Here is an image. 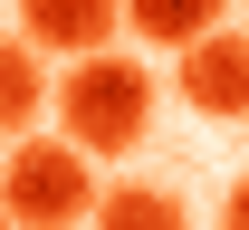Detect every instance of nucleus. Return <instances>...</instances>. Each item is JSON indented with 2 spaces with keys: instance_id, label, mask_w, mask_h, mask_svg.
Returning <instances> with one entry per match:
<instances>
[{
  "instance_id": "f257e3e1",
  "label": "nucleus",
  "mask_w": 249,
  "mask_h": 230,
  "mask_svg": "<svg viewBox=\"0 0 249 230\" xmlns=\"http://www.w3.org/2000/svg\"><path fill=\"white\" fill-rule=\"evenodd\" d=\"M67 125V144L87 154V163H115V154H134L144 144V125H154V77H144V58H87L58 77V106H48Z\"/></svg>"
},
{
  "instance_id": "f03ea898",
  "label": "nucleus",
  "mask_w": 249,
  "mask_h": 230,
  "mask_svg": "<svg viewBox=\"0 0 249 230\" xmlns=\"http://www.w3.org/2000/svg\"><path fill=\"white\" fill-rule=\"evenodd\" d=\"M96 163L67 144V134H29V144H10V163H0V211L10 230H77L96 221Z\"/></svg>"
},
{
  "instance_id": "7ed1b4c3",
  "label": "nucleus",
  "mask_w": 249,
  "mask_h": 230,
  "mask_svg": "<svg viewBox=\"0 0 249 230\" xmlns=\"http://www.w3.org/2000/svg\"><path fill=\"white\" fill-rule=\"evenodd\" d=\"M182 106L211 125H249V29H220L182 58Z\"/></svg>"
},
{
  "instance_id": "20e7f679",
  "label": "nucleus",
  "mask_w": 249,
  "mask_h": 230,
  "mask_svg": "<svg viewBox=\"0 0 249 230\" xmlns=\"http://www.w3.org/2000/svg\"><path fill=\"white\" fill-rule=\"evenodd\" d=\"M19 38H29L38 58L67 48V67H87V58H115L124 10H106V0H29V10H19Z\"/></svg>"
},
{
  "instance_id": "39448f33",
  "label": "nucleus",
  "mask_w": 249,
  "mask_h": 230,
  "mask_svg": "<svg viewBox=\"0 0 249 230\" xmlns=\"http://www.w3.org/2000/svg\"><path fill=\"white\" fill-rule=\"evenodd\" d=\"M58 106V87H48V67H38V48L19 29H0V134H19L29 144V125Z\"/></svg>"
},
{
  "instance_id": "423d86ee",
  "label": "nucleus",
  "mask_w": 249,
  "mask_h": 230,
  "mask_svg": "<svg viewBox=\"0 0 249 230\" xmlns=\"http://www.w3.org/2000/svg\"><path fill=\"white\" fill-rule=\"evenodd\" d=\"M124 29L144 38V48H173V58H192L201 38H220L230 19H220L211 0H144V10H124Z\"/></svg>"
},
{
  "instance_id": "0eeeda50",
  "label": "nucleus",
  "mask_w": 249,
  "mask_h": 230,
  "mask_svg": "<svg viewBox=\"0 0 249 230\" xmlns=\"http://www.w3.org/2000/svg\"><path fill=\"white\" fill-rule=\"evenodd\" d=\"M87 230H192V201L163 192V182H115V192L96 201Z\"/></svg>"
},
{
  "instance_id": "6e6552de",
  "label": "nucleus",
  "mask_w": 249,
  "mask_h": 230,
  "mask_svg": "<svg viewBox=\"0 0 249 230\" xmlns=\"http://www.w3.org/2000/svg\"><path fill=\"white\" fill-rule=\"evenodd\" d=\"M220 230H249V173L230 182V201H220Z\"/></svg>"
},
{
  "instance_id": "1a4fd4ad",
  "label": "nucleus",
  "mask_w": 249,
  "mask_h": 230,
  "mask_svg": "<svg viewBox=\"0 0 249 230\" xmlns=\"http://www.w3.org/2000/svg\"><path fill=\"white\" fill-rule=\"evenodd\" d=\"M0 230H10V211H0Z\"/></svg>"
}]
</instances>
